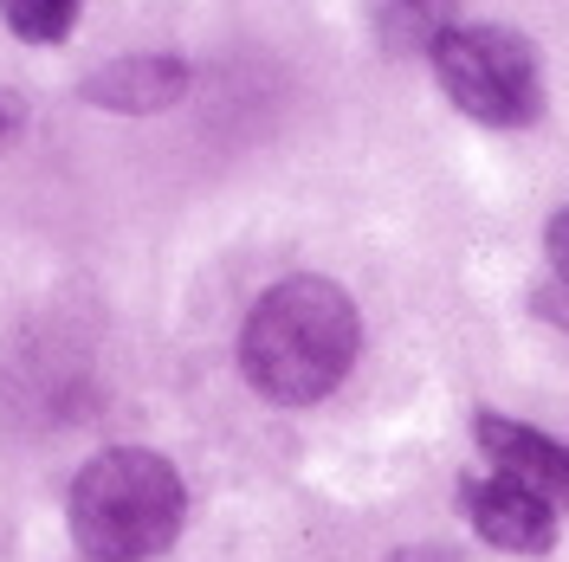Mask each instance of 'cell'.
Returning a JSON list of instances; mask_svg holds the SVG:
<instances>
[{
    "instance_id": "52a82bcc",
    "label": "cell",
    "mask_w": 569,
    "mask_h": 562,
    "mask_svg": "<svg viewBox=\"0 0 569 562\" xmlns=\"http://www.w3.org/2000/svg\"><path fill=\"white\" fill-rule=\"evenodd\" d=\"M0 13H7V27L20 39L59 46L71 33V20H78V0H0Z\"/></svg>"
},
{
    "instance_id": "3957f363",
    "label": "cell",
    "mask_w": 569,
    "mask_h": 562,
    "mask_svg": "<svg viewBox=\"0 0 569 562\" xmlns=\"http://www.w3.org/2000/svg\"><path fill=\"white\" fill-rule=\"evenodd\" d=\"M427 66L440 78V91L466 110L472 123L492 130H525L543 117V59L525 33L492 27V20H453L427 39Z\"/></svg>"
},
{
    "instance_id": "5b68a950",
    "label": "cell",
    "mask_w": 569,
    "mask_h": 562,
    "mask_svg": "<svg viewBox=\"0 0 569 562\" xmlns=\"http://www.w3.org/2000/svg\"><path fill=\"white\" fill-rule=\"evenodd\" d=\"M472 440L486 446L492 472L543 492L550 504H569V446H557L550 433H537L525 421H505V414H472Z\"/></svg>"
},
{
    "instance_id": "7a4b0ae2",
    "label": "cell",
    "mask_w": 569,
    "mask_h": 562,
    "mask_svg": "<svg viewBox=\"0 0 569 562\" xmlns=\"http://www.w3.org/2000/svg\"><path fill=\"white\" fill-rule=\"evenodd\" d=\"M181 472L149 446H110L71 479V536L91 562H149L181 536Z\"/></svg>"
},
{
    "instance_id": "30bf717a",
    "label": "cell",
    "mask_w": 569,
    "mask_h": 562,
    "mask_svg": "<svg viewBox=\"0 0 569 562\" xmlns=\"http://www.w3.org/2000/svg\"><path fill=\"white\" fill-rule=\"evenodd\" d=\"M389 562H460V550H447V543H421V550H395Z\"/></svg>"
},
{
    "instance_id": "9c48e42d",
    "label": "cell",
    "mask_w": 569,
    "mask_h": 562,
    "mask_svg": "<svg viewBox=\"0 0 569 562\" xmlns=\"http://www.w3.org/2000/svg\"><path fill=\"white\" fill-rule=\"evenodd\" d=\"M531 311L543 317V323H557V330L569 337V291H563V284H550V291H537V298H531Z\"/></svg>"
},
{
    "instance_id": "ba28073f",
    "label": "cell",
    "mask_w": 569,
    "mask_h": 562,
    "mask_svg": "<svg viewBox=\"0 0 569 562\" xmlns=\"http://www.w3.org/2000/svg\"><path fill=\"white\" fill-rule=\"evenodd\" d=\"M543 252H550V265H557V279H563V291H569V208L543 227Z\"/></svg>"
},
{
    "instance_id": "8992f818",
    "label": "cell",
    "mask_w": 569,
    "mask_h": 562,
    "mask_svg": "<svg viewBox=\"0 0 569 562\" xmlns=\"http://www.w3.org/2000/svg\"><path fill=\"white\" fill-rule=\"evenodd\" d=\"M181 91H188V66H181V59H162V52H149V59H117V66H104L98 78H84V104L123 110V117L169 110Z\"/></svg>"
},
{
    "instance_id": "277c9868",
    "label": "cell",
    "mask_w": 569,
    "mask_h": 562,
    "mask_svg": "<svg viewBox=\"0 0 569 562\" xmlns=\"http://www.w3.org/2000/svg\"><path fill=\"white\" fill-rule=\"evenodd\" d=\"M460 511L492 550L511 556H550L557 550V504L505 472H466L460 479Z\"/></svg>"
},
{
    "instance_id": "6da1fadb",
    "label": "cell",
    "mask_w": 569,
    "mask_h": 562,
    "mask_svg": "<svg viewBox=\"0 0 569 562\" xmlns=\"http://www.w3.org/2000/svg\"><path fill=\"white\" fill-rule=\"evenodd\" d=\"M356 350H362L356 298L311 272L279 279L240 330V369L279 408H318L323 394H337L356 369Z\"/></svg>"
}]
</instances>
